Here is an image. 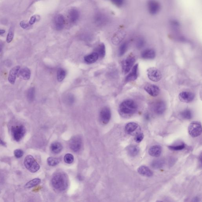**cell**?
Listing matches in <instances>:
<instances>
[{
	"label": "cell",
	"instance_id": "obj_1",
	"mask_svg": "<svg viewBox=\"0 0 202 202\" xmlns=\"http://www.w3.org/2000/svg\"><path fill=\"white\" fill-rule=\"evenodd\" d=\"M138 109V104L135 101L127 99L120 104L119 111L121 116L125 118H129L136 113Z\"/></svg>",
	"mask_w": 202,
	"mask_h": 202
},
{
	"label": "cell",
	"instance_id": "obj_2",
	"mask_svg": "<svg viewBox=\"0 0 202 202\" xmlns=\"http://www.w3.org/2000/svg\"><path fill=\"white\" fill-rule=\"evenodd\" d=\"M51 182L53 188L57 191H64L68 187V178L65 173L59 172L53 175L51 178Z\"/></svg>",
	"mask_w": 202,
	"mask_h": 202
},
{
	"label": "cell",
	"instance_id": "obj_3",
	"mask_svg": "<svg viewBox=\"0 0 202 202\" xmlns=\"http://www.w3.org/2000/svg\"><path fill=\"white\" fill-rule=\"evenodd\" d=\"M136 59L135 55L133 53L128 55L122 63V71L125 74L129 73L135 64Z\"/></svg>",
	"mask_w": 202,
	"mask_h": 202
},
{
	"label": "cell",
	"instance_id": "obj_4",
	"mask_svg": "<svg viewBox=\"0 0 202 202\" xmlns=\"http://www.w3.org/2000/svg\"><path fill=\"white\" fill-rule=\"evenodd\" d=\"M24 163V166L31 173L37 172L40 169L39 165L31 155H28L25 157Z\"/></svg>",
	"mask_w": 202,
	"mask_h": 202
},
{
	"label": "cell",
	"instance_id": "obj_5",
	"mask_svg": "<svg viewBox=\"0 0 202 202\" xmlns=\"http://www.w3.org/2000/svg\"><path fill=\"white\" fill-rule=\"evenodd\" d=\"M25 128L22 125L12 127L11 128L13 138L17 142H19L22 139L25 135Z\"/></svg>",
	"mask_w": 202,
	"mask_h": 202
},
{
	"label": "cell",
	"instance_id": "obj_6",
	"mask_svg": "<svg viewBox=\"0 0 202 202\" xmlns=\"http://www.w3.org/2000/svg\"><path fill=\"white\" fill-rule=\"evenodd\" d=\"M190 135L193 138L200 136L201 134V124L198 122L194 121L189 125L188 128Z\"/></svg>",
	"mask_w": 202,
	"mask_h": 202
},
{
	"label": "cell",
	"instance_id": "obj_7",
	"mask_svg": "<svg viewBox=\"0 0 202 202\" xmlns=\"http://www.w3.org/2000/svg\"><path fill=\"white\" fill-rule=\"evenodd\" d=\"M147 74L150 80L153 82L160 81L162 77L160 71L155 67L149 68L147 69Z\"/></svg>",
	"mask_w": 202,
	"mask_h": 202
},
{
	"label": "cell",
	"instance_id": "obj_8",
	"mask_svg": "<svg viewBox=\"0 0 202 202\" xmlns=\"http://www.w3.org/2000/svg\"><path fill=\"white\" fill-rule=\"evenodd\" d=\"M125 130L130 135H136L140 132L141 128L138 124L134 122H129L125 125Z\"/></svg>",
	"mask_w": 202,
	"mask_h": 202
},
{
	"label": "cell",
	"instance_id": "obj_9",
	"mask_svg": "<svg viewBox=\"0 0 202 202\" xmlns=\"http://www.w3.org/2000/svg\"><path fill=\"white\" fill-rule=\"evenodd\" d=\"M69 145L71 149L73 151L75 152H79L81 148L82 145L81 138L78 136L73 137L70 140Z\"/></svg>",
	"mask_w": 202,
	"mask_h": 202
},
{
	"label": "cell",
	"instance_id": "obj_10",
	"mask_svg": "<svg viewBox=\"0 0 202 202\" xmlns=\"http://www.w3.org/2000/svg\"><path fill=\"white\" fill-rule=\"evenodd\" d=\"M166 107V104L164 101L159 100L154 103L153 110L156 114L161 115L165 112Z\"/></svg>",
	"mask_w": 202,
	"mask_h": 202
},
{
	"label": "cell",
	"instance_id": "obj_11",
	"mask_svg": "<svg viewBox=\"0 0 202 202\" xmlns=\"http://www.w3.org/2000/svg\"><path fill=\"white\" fill-rule=\"evenodd\" d=\"M111 111L110 108L105 107L101 111L99 118L102 123L106 125L110 121L111 118Z\"/></svg>",
	"mask_w": 202,
	"mask_h": 202
},
{
	"label": "cell",
	"instance_id": "obj_12",
	"mask_svg": "<svg viewBox=\"0 0 202 202\" xmlns=\"http://www.w3.org/2000/svg\"><path fill=\"white\" fill-rule=\"evenodd\" d=\"M148 11L152 15H155L160 9V5L156 0H148L147 2Z\"/></svg>",
	"mask_w": 202,
	"mask_h": 202
},
{
	"label": "cell",
	"instance_id": "obj_13",
	"mask_svg": "<svg viewBox=\"0 0 202 202\" xmlns=\"http://www.w3.org/2000/svg\"><path fill=\"white\" fill-rule=\"evenodd\" d=\"M195 95L191 92L183 91L180 92L178 95L179 99L184 103H190L193 100Z\"/></svg>",
	"mask_w": 202,
	"mask_h": 202
},
{
	"label": "cell",
	"instance_id": "obj_14",
	"mask_svg": "<svg viewBox=\"0 0 202 202\" xmlns=\"http://www.w3.org/2000/svg\"><path fill=\"white\" fill-rule=\"evenodd\" d=\"M144 90L150 96L156 97L159 94L160 89L156 85L148 84L144 86Z\"/></svg>",
	"mask_w": 202,
	"mask_h": 202
},
{
	"label": "cell",
	"instance_id": "obj_15",
	"mask_svg": "<svg viewBox=\"0 0 202 202\" xmlns=\"http://www.w3.org/2000/svg\"><path fill=\"white\" fill-rule=\"evenodd\" d=\"M138 64H136L133 66L131 70V71L130 72V73L125 77V82L128 83L136 80L138 76Z\"/></svg>",
	"mask_w": 202,
	"mask_h": 202
},
{
	"label": "cell",
	"instance_id": "obj_16",
	"mask_svg": "<svg viewBox=\"0 0 202 202\" xmlns=\"http://www.w3.org/2000/svg\"><path fill=\"white\" fill-rule=\"evenodd\" d=\"M142 59L146 60L153 59L156 56L155 50L152 49H147L143 50L141 54Z\"/></svg>",
	"mask_w": 202,
	"mask_h": 202
},
{
	"label": "cell",
	"instance_id": "obj_17",
	"mask_svg": "<svg viewBox=\"0 0 202 202\" xmlns=\"http://www.w3.org/2000/svg\"><path fill=\"white\" fill-rule=\"evenodd\" d=\"M65 23V19L63 15L59 14L56 15L54 20V24L56 29L60 31L64 27Z\"/></svg>",
	"mask_w": 202,
	"mask_h": 202
},
{
	"label": "cell",
	"instance_id": "obj_18",
	"mask_svg": "<svg viewBox=\"0 0 202 202\" xmlns=\"http://www.w3.org/2000/svg\"><path fill=\"white\" fill-rule=\"evenodd\" d=\"M20 66H17L11 69L8 75V80L11 84L13 85L15 83L16 76L18 75L20 70Z\"/></svg>",
	"mask_w": 202,
	"mask_h": 202
},
{
	"label": "cell",
	"instance_id": "obj_19",
	"mask_svg": "<svg viewBox=\"0 0 202 202\" xmlns=\"http://www.w3.org/2000/svg\"><path fill=\"white\" fill-rule=\"evenodd\" d=\"M18 76L21 79L24 80H28L31 76V72L30 69L27 67L20 68L19 71Z\"/></svg>",
	"mask_w": 202,
	"mask_h": 202
},
{
	"label": "cell",
	"instance_id": "obj_20",
	"mask_svg": "<svg viewBox=\"0 0 202 202\" xmlns=\"http://www.w3.org/2000/svg\"><path fill=\"white\" fill-rule=\"evenodd\" d=\"M162 148L160 145H154L151 147L148 151L150 156L154 157H158L160 156Z\"/></svg>",
	"mask_w": 202,
	"mask_h": 202
},
{
	"label": "cell",
	"instance_id": "obj_21",
	"mask_svg": "<svg viewBox=\"0 0 202 202\" xmlns=\"http://www.w3.org/2000/svg\"><path fill=\"white\" fill-rule=\"evenodd\" d=\"M138 173L144 177H150L153 174L152 171L148 167L144 165L138 167Z\"/></svg>",
	"mask_w": 202,
	"mask_h": 202
},
{
	"label": "cell",
	"instance_id": "obj_22",
	"mask_svg": "<svg viewBox=\"0 0 202 202\" xmlns=\"http://www.w3.org/2000/svg\"><path fill=\"white\" fill-rule=\"evenodd\" d=\"M126 151L130 156L135 157L139 153L140 149L139 147L136 145H129L127 147Z\"/></svg>",
	"mask_w": 202,
	"mask_h": 202
},
{
	"label": "cell",
	"instance_id": "obj_23",
	"mask_svg": "<svg viewBox=\"0 0 202 202\" xmlns=\"http://www.w3.org/2000/svg\"><path fill=\"white\" fill-rule=\"evenodd\" d=\"M108 19L104 14L99 13L96 14L95 17V22L98 25H102L106 24Z\"/></svg>",
	"mask_w": 202,
	"mask_h": 202
},
{
	"label": "cell",
	"instance_id": "obj_24",
	"mask_svg": "<svg viewBox=\"0 0 202 202\" xmlns=\"http://www.w3.org/2000/svg\"><path fill=\"white\" fill-rule=\"evenodd\" d=\"M99 55L96 52L86 56L84 57L85 61L88 64L94 63L99 58Z\"/></svg>",
	"mask_w": 202,
	"mask_h": 202
},
{
	"label": "cell",
	"instance_id": "obj_25",
	"mask_svg": "<svg viewBox=\"0 0 202 202\" xmlns=\"http://www.w3.org/2000/svg\"><path fill=\"white\" fill-rule=\"evenodd\" d=\"M79 13L77 9H72L69 12V18L71 22L75 23L78 20Z\"/></svg>",
	"mask_w": 202,
	"mask_h": 202
},
{
	"label": "cell",
	"instance_id": "obj_26",
	"mask_svg": "<svg viewBox=\"0 0 202 202\" xmlns=\"http://www.w3.org/2000/svg\"><path fill=\"white\" fill-rule=\"evenodd\" d=\"M50 148L53 153L57 154L61 152L63 149V146L60 143L55 142L50 145Z\"/></svg>",
	"mask_w": 202,
	"mask_h": 202
},
{
	"label": "cell",
	"instance_id": "obj_27",
	"mask_svg": "<svg viewBox=\"0 0 202 202\" xmlns=\"http://www.w3.org/2000/svg\"><path fill=\"white\" fill-rule=\"evenodd\" d=\"M96 52L99 55V57L103 58L106 55V47L104 44H101L97 47Z\"/></svg>",
	"mask_w": 202,
	"mask_h": 202
},
{
	"label": "cell",
	"instance_id": "obj_28",
	"mask_svg": "<svg viewBox=\"0 0 202 202\" xmlns=\"http://www.w3.org/2000/svg\"><path fill=\"white\" fill-rule=\"evenodd\" d=\"M180 116L185 120H190L192 118L193 113L190 109H186L180 112Z\"/></svg>",
	"mask_w": 202,
	"mask_h": 202
},
{
	"label": "cell",
	"instance_id": "obj_29",
	"mask_svg": "<svg viewBox=\"0 0 202 202\" xmlns=\"http://www.w3.org/2000/svg\"><path fill=\"white\" fill-rule=\"evenodd\" d=\"M165 162L162 159H156L154 160L151 163V166L154 169H160L164 165Z\"/></svg>",
	"mask_w": 202,
	"mask_h": 202
},
{
	"label": "cell",
	"instance_id": "obj_30",
	"mask_svg": "<svg viewBox=\"0 0 202 202\" xmlns=\"http://www.w3.org/2000/svg\"><path fill=\"white\" fill-rule=\"evenodd\" d=\"M40 182H41V180L40 179H34L27 182L25 185V187L26 188H31L37 186V185L40 184Z\"/></svg>",
	"mask_w": 202,
	"mask_h": 202
},
{
	"label": "cell",
	"instance_id": "obj_31",
	"mask_svg": "<svg viewBox=\"0 0 202 202\" xmlns=\"http://www.w3.org/2000/svg\"><path fill=\"white\" fill-rule=\"evenodd\" d=\"M35 89L32 87L30 88L27 93V99L29 102H32L35 98Z\"/></svg>",
	"mask_w": 202,
	"mask_h": 202
},
{
	"label": "cell",
	"instance_id": "obj_32",
	"mask_svg": "<svg viewBox=\"0 0 202 202\" xmlns=\"http://www.w3.org/2000/svg\"><path fill=\"white\" fill-rule=\"evenodd\" d=\"M66 72L64 69H59L57 73V79L59 82H61L65 77Z\"/></svg>",
	"mask_w": 202,
	"mask_h": 202
},
{
	"label": "cell",
	"instance_id": "obj_33",
	"mask_svg": "<svg viewBox=\"0 0 202 202\" xmlns=\"http://www.w3.org/2000/svg\"><path fill=\"white\" fill-rule=\"evenodd\" d=\"M168 147L169 149L172 151H179L184 149L185 148L186 145L184 143H182L180 144H178V145H170Z\"/></svg>",
	"mask_w": 202,
	"mask_h": 202
},
{
	"label": "cell",
	"instance_id": "obj_34",
	"mask_svg": "<svg viewBox=\"0 0 202 202\" xmlns=\"http://www.w3.org/2000/svg\"><path fill=\"white\" fill-rule=\"evenodd\" d=\"M60 162L59 159L53 157H49L47 159V163L48 165L51 166H54L58 165Z\"/></svg>",
	"mask_w": 202,
	"mask_h": 202
},
{
	"label": "cell",
	"instance_id": "obj_35",
	"mask_svg": "<svg viewBox=\"0 0 202 202\" xmlns=\"http://www.w3.org/2000/svg\"><path fill=\"white\" fill-rule=\"evenodd\" d=\"M128 47V44L127 42L123 43L120 46L119 50V55L120 57L123 56L125 54Z\"/></svg>",
	"mask_w": 202,
	"mask_h": 202
},
{
	"label": "cell",
	"instance_id": "obj_36",
	"mask_svg": "<svg viewBox=\"0 0 202 202\" xmlns=\"http://www.w3.org/2000/svg\"><path fill=\"white\" fill-rule=\"evenodd\" d=\"M65 162L68 164H72L74 161V157L71 154H66L64 157Z\"/></svg>",
	"mask_w": 202,
	"mask_h": 202
},
{
	"label": "cell",
	"instance_id": "obj_37",
	"mask_svg": "<svg viewBox=\"0 0 202 202\" xmlns=\"http://www.w3.org/2000/svg\"><path fill=\"white\" fill-rule=\"evenodd\" d=\"M14 36V32L13 29L11 27L9 29V32L7 36V42L8 43H11L13 39Z\"/></svg>",
	"mask_w": 202,
	"mask_h": 202
},
{
	"label": "cell",
	"instance_id": "obj_38",
	"mask_svg": "<svg viewBox=\"0 0 202 202\" xmlns=\"http://www.w3.org/2000/svg\"><path fill=\"white\" fill-rule=\"evenodd\" d=\"M144 138V135L143 134L139 133L135 135L134 140H135V142L137 143H139L142 141Z\"/></svg>",
	"mask_w": 202,
	"mask_h": 202
},
{
	"label": "cell",
	"instance_id": "obj_39",
	"mask_svg": "<svg viewBox=\"0 0 202 202\" xmlns=\"http://www.w3.org/2000/svg\"><path fill=\"white\" fill-rule=\"evenodd\" d=\"M24 152L21 149H16L14 151V156L17 158H21L23 156V155H24Z\"/></svg>",
	"mask_w": 202,
	"mask_h": 202
},
{
	"label": "cell",
	"instance_id": "obj_40",
	"mask_svg": "<svg viewBox=\"0 0 202 202\" xmlns=\"http://www.w3.org/2000/svg\"><path fill=\"white\" fill-rule=\"evenodd\" d=\"M111 1L114 5L118 7L122 6L124 2V0H111Z\"/></svg>",
	"mask_w": 202,
	"mask_h": 202
},
{
	"label": "cell",
	"instance_id": "obj_41",
	"mask_svg": "<svg viewBox=\"0 0 202 202\" xmlns=\"http://www.w3.org/2000/svg\"><path fill=\"white\" fill-rule=\"evenodd\" d=\"M66 100H67L68 103L72 104L74 102V97L72 95H68L67 97V99H66Z\"/></svg>",
	"mask_w": 202,
	"mask_h": 202
},
{
	"label": "cell",
	"instance_id": "obj_42",
	"mask_svg": "<svg viewBox=\"0 0 202 202\" xmlns=\"http://www.w3.org/2000/svg\"><path fill=\"white\" fill-rule=\"evenodd\" d=\"M36 20H37V17H36V16H33L30 19V21H29V24H31V25H32L35 23Z\"/></svg>",
	"mask_w": 202,
	"mask_h": 202
},
{
	"label": "cell",
	"instance_id": "obj_43",
	"mask_svg": "<svg viewBox=\"0 0 202 202\" xmlns=\"http://www.w3.org/2000/svg\"><path fill=\"white\" fill-rule=\"evenodd\" d=\"M20 26L24 29H26L29 27V24L24 21H21L20 23Z\"/></svg>",
	"mask_w": 202,
	"mask_h": 202
},
{
	"label": "cell",
	"instance_id": "obj_44",
	"mask_svg": "<svg viewBox=\"0 0 202 202\" xmlns=\"http://www.w3.org/2000/svg\"><path fill=\"white\" fill-rule=\"evenodd\" d=\"M144 45V42L143 40L142 39H140L138 42L137 46H138V48H141V47H142Z\"/></svg>",
	"mask_w": 202,
	"mask_h": 202
},
{
	"label": "cell",
	"instance_id": "obj_45",
	"mask_svg": "<svg viewBox=\"0 0 202 202\" xmlns=\"http://www.w3.org/2000/svg\"><path fill=\"white\" fill-rule=\"evenodd\" d=\"M4 44L2 40H0V53L1 52L3 48Z\"/></svg>",
	"mask_w": 202,
	"mask_h": 202
},
{
	"label": "cell",
	"instance_id": "obj_46",
	"mask_svg": "<svg viewBox=\"0 0 202 202\" xmlns=\"http://www.w3.org/2000/svg\"><path fill=\"white\" fill-rule=\"evenodd\" d=\"M5 33V30L0 29V35L4 34Z\"/></svg>",
	"mask_w": 202,
	"mask_h": 202
},
{
	"label": "cell",
	"instance_id": "obj_47",
	"mask_svg": "<svg viewBox=\"0 0 202 202\" xmlns=\"http://www.w3.org/2000/svg\"><path fill=\"white\" fill-rule=\"evenodd\" d=\"M0 145L3 146H5L6 145V143L5 142H4V141H3L2 140H1V139H0Z\"/></svg>",
	"mask_w": 202,
	"mask_h": 202
}]
</instances>
